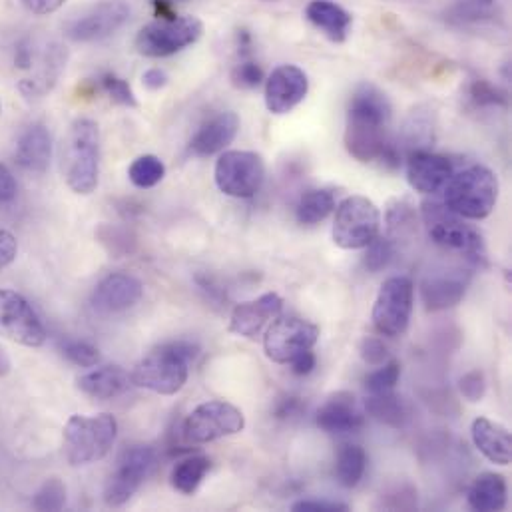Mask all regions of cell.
Returning a JSON list of instances; mask_svg holds the SVG:
<instances>
[{
	"instance_id": "obj_1",
	"label": "cell",
	"mask_w": 512,
	"mask_h": 512,
	"mask_svg": "<svg viewBox=\"0 0 512 512\" xmlns=\"http://www.w3.org/2000/svg\"><path fill=\"white\" fill-rule=\"evenodd\" d=\"M391 102L387 94L371 82L359 84L349 100L345 124V148L357 162H381L395 170L401 164V154L389 136Z\"/></svg>"
},
{
	"instance_id": "obj_2",
	"label": "cell",
	"mask_w": 512,
	"mask_h": 512,
	"mask_svg": "<svg viewBox=\"0 0 512 512\" xmlns=\"http://www.w3.org/2000/svg\"><path fill=\"white\" fill-rule=\"evenodd\" d=\"M198 347L190 341H172L152 349L132 371L136 387L158 395H176L184 389L190 363L198 357Z\"/></svg>"
},
{
	"instance_id": "obj_3",
	"label": "cell",
	"mask_w": 512,
	"mask_h": 512,
	"mask_svg": "<svg viewBox=\"0 0 512 512\" xmlns=\"http://www.w3.org/2000/svg\"><path fill=\"white\" fill-rule=\"evenodd\" d=\"M68 188L78 196H90L98 188L100 176V130L90 118L72 122L62 158Z\"/></svg>"
},
{
	"instance_id": "obj_4",
	"label": "cell",
	"mask_w": 512,
	"mask_h": 512,
	"mask_svg": "<svg viewBox=\"0 0 512 512\" xmlns=\"http://www.w3.org/2000/svg\"><path fill=\"white\" fill-rule=\"evenodd\" d=\"M421 216L429 238L443 250L465 257L473 265H487V248L483 236L457 216L443 202L425 200L421 204Z\"/></svg>"
},
{
	"instance_id": "obj_5",
	"label": "cell",
	"mask_w": 512,
	"mask_h": 512,
	"mask_svg": "<svg viewBox=\"0 0 512 512\" xmlns=\"http://www.w3.org/2000/svg\"><path fill=\"white\" fill-rule=\"evenodd\" d=\"M499 178L487 166L473 164L455 172L445 186V206L465 220H485L499 202Z\"/></svg>"
},
{
	"instance_id": "obj_6",
	"label": "cell",
	"mask_w": 512,
	"mask_h": 512,
	"mask_svg": "<svg viewBox=\"0 0 512 512\" xmlns=\"http://www.w3.org/2000/svg\"><path fill=\"white\" fill-rule=\"evenodd\" d=\"M118 421L100 413L94 417L74 415L64 427V455L72 467H84L102 461L114 447Z\"/></svg>"
},
{
	"instance_id": "obj_7",
	"label": "cell",
	"mask_w": 512,
	"mask_h": 512,
	"mask_svg": "<svg viewBox=\"0 0 512 512\" xmlns=\"http://www.w3.org/2000/svg\"><path fill=\"white\" fill-rule=\"evenodd\" d=\"M381 232V212L365 196L345 198L335 212L333 242L341 250H365Z\"/></svg>"
},
{
	"instance_id": "obj_8",
	"label": "cell",
	"mask_w": 512,
	"mask_h": 512,
	"mask_svg": "<svg viewBox=\"0 0 512 512\" xmlns=\"http://www.w3.org/2000/svg\"><path fill=\"white\" fill-rule=\"evenodd\" d=\"M204 24L196 16H168L146 24L136 36V50L148 58L172 56L200 40Z\"/></svg>"
},
{
	"instance_id": "obj_9",
	"label": "cell",
	"mask_w": 512,
	"mask_h": 512,
	"mask_svg": "<svg viewBox=\"0 0 512 512\" xmlns=\"http://www.w3.org/2000/svg\"><path fill=\"white\" fill-rule=\"evenodd\" d=\"M415 305V285L405 275L387 277L373 303V325L385 337H399L409 329Z\"/></svg>"
},
{
	"instance_id": "obj_10",
	"label": "cell",
	"mask_w": 512,
	"mask_h": 512,
	"mask_svg": "<svg viewBox=\"0 0 512 512\" xmlns=\"http://www.w3.org/2000/svg\"><path fill=\"white\" fill-rule=\"evenodd\" d=\"M156 451L148 445H132L124 449L116 461V469L104 485V503L120 509L132 501L142 483L154 471Z\"/></svg>"
},
{
	"instance_id": "obj_11",
	"label": "cell",
	"mask_w": 512,
	"mask_h": 512,
	"mask_svg": "<svg viewBox=\"0 0 512 512\" xmlns=\"http://www.w3.org/2000/svg\"><path fill=\"white\" fill-rule=\"evenodd\" d=\"M246 429L244 413L226 401H206L198 405L184 421L182 433L190 445L212 443L238 435Z\"/></svg>"
},
{
	"instance_id": "obj_12",
	"label": "cell",
	"mask_w": 512,
	"mask_h": 512,
	"mask_svg": "<svg viewBox=\"0 0 512 512\" xmlns=\"http://www.w3.org/2000/svg\"><path fill=\"white\" fill-rule=\"evenodd\" d=\"M214 180L218 190L230 198H254L265 180L263 158L248 150L222 152L214 168Z\"/></svg>"
},
{
	"instance_id": "obj_13",
	"label": "cell",
	"mask_w": 512,
	"mask_h": 512,
	"mask_svg": "<svg viewBox=\"0 0 512 512\" xmlns=\"http://www.w3.org/2000/svg\"><path fill=\"white\" fill-rule=\"evenodd\" d=\"M319 341V327L301 317H277L269 323L263 349L267 359L279 365H289L297 355L309 351Z\"/></svg>"
},
{
	"instance_id": "obj_14",
	"label": "cell",
	"mask_w": 512,
	"mask_h": 512,
	"mask_svg": "<svg viewBox=\"0 0 512 512\" xmlns=\"http://www.w3.org/2000/svg\"><path fill=\"white\" fill-rule=\"evenodd\" d=\"M0 335L24 347H40L46 341L38 313L12 289H0Z\"/></svg>"
},
{
	"instance_id": "obj_15",
	"label": "cell",
	"mask_w": 512,
	"mask_h": 512,
	"mask_svg": "<svg viewBox=\"0 0 512 512\" xmlns=\"http://www.w3.org/2000/svg\"><path fill=\"white\" fill-rule=\"evenodd\" d=\"M130 18L124 0H102L66 22L64 32L74 42H98L120 30Z\"/></svg>"
},
{
	"instance_id": "obj_16",
	"label": "cell",
	"mask_w": 512,
	"mask_h": 512,
	"mask_svg": "<svg viewBox=\"0 0 512 512\" xmlns=\"http://www.w3.org/2000/svg\"><path fill=\"white\" fill-rule=\"evenodd\" d=\"M307 92V74L295 64H281L265 80V106L271 114L281 116L297 108L305 100Z\"/></svg>"
},
{
	"instance_id": "obj_17",
	"label": "cell",
	"mask_w": 512,
	"mask_h": 512,
	"mask_svg": "<svg viewBox=\"0 0 512 512\" xmlns=\"http://www.w3.org/2000/svg\"><path fill=\"white\" fill-rule=\"evenodd\" d=\"M144 295V283L132 273H110L98 281L90 305L100 315H114L132 309Z\"/></svg>"
},
{
	"instance_id": "obj_18",
	"label": "cell",
	"mask_w": 512,
	"mask_h": 512,
	"mask_svg": "<svg viewBox=\"0 0 512 512\" xmlns=\"http://www.w3.org/2000/svg\"><path fill=\"white\" fill-rule=\"evenodd\" d=\"M365 409L349 391L331 393L315 415V423L323 433L347 435L357 433L365 425Z\"/></svg>"
},
{
	"instance_id": "obj_19",
	"label": "cell",
	"mask_w": 512,
	"mask_h": 512,
	"mask_svg": "<svg viewBox=\"0 0 512 512\" xmlns=\"http://www.w3.org/2000/svg\"><path fill=\"white\" fill-rule=\"evenodd\" d=\"M455 166L447 156L435 154L433 150H417L407 154V180L415 192L437 194L443 192Z\"/></svg>"
},
{
	"instance_id": "obj_20",
	"label": "cell",
	"mask_w": 512,
	"mask_h": 512,
	"mask_svg": "<svg viewBox=\"0 0 512 512\" xmlns=\"http://www.w3.org/2000/svg\"><path fill=\"white\" fill-rule=\"evenodd\" d=\"M64 66H66V50L60 44L52 42L42 46L40 50H36L34 46L32 60L28 66L30 76L20 80V92L28 98H40L48 94L58 82Z\"/></svg>"
},
{
	"instance_id": "obj_21",
	"label": "cell",
	"mask_w": 512,
	"mask_h": 512,
	"mask_svg": "<svg viewBox=\"0 0 512 512\" xmlns=\"http://www.w3.org/2000/svg\"><path fill=\"white\" fill-rule=\"evenodd\" d=\"M281 309L283 299L273 291L263 293L252 301H244L232 311L230 331L246 339H257L261 331L281 315Z\"/></svg>"
},
{
	"instance_id": "obj_22",
	"label": "cell",
	"mask_w": 512,
	"mask_h": 512,
	"mask_svg": "<svg viewBox=\"0 0 512 512\" xmlns=\"http://www.w3.org/2000/svg\"><path fill=\"white\" fill-rule=\"evenodd\" d=\"M240 118L236 112H220L200 126L188 144V150L196 158H208L222 154L238 136Z\"/></svg>"
},
{
	"instance_id": "obj_23",
	"label": "cell",
	"mask_w": 512,
	"mask_h": 512,
	"mask_svg": "<svg viewBox=\"0 0 512 512\" xmlns=\"http://www.w3.org/2000/svg\"><path fill=\"white\" fill-rule=\"evenodd\" d=\"M76 385L84 395L106 401L126 393L134 383L132 373H128L120 365H104L80 375L76 379Z\"/></svg>"
},
{
	"instance_id": "obj_24",
	"label": "cell",
	"mask_w": 512,
	"mask_h": 512,
	"mask_svg": "<svg viewBox=\"0 0 512 512\" xmlns=\"http://www.w3.org/2000/svg\"><path fill=\"white\" fill-rule=\"evenodd\" d=\"M52 160V138L44 124H30L18 138L16 162L28 172L42 174L48 170Z\"/></svg>"
},
{
	"instance_id": "obj_25",
	"label": "cell",
	"mask_w": 512,
	"mask_h": 512,
	"mask_svg": "<svg viewBox=\"0 0 512 512\" xmlns=\"http://www.w3.org/2000/svg\"><path fill=\"white\" fill-rule=\"evenodd\" d=\"M473 443L475 447L495 465H509L512 459V437L507 427L479 417L473 421Z\"/></svg>"
},
{
	"instance_id": "obj_26",
	"label": "cell",
	"mask_w": 512,
	"mask_h": 512,
	"mask_svg": "<svg viewBox=\"0 0 512 512\" xmlns=\"http://www.w3.org/2000/svg\"><path fill=\"white\" fill-rule=\"evenodd\" d=\"M467 279L461 273H433L423 281L421 293L429 311H443L463 301Z\"/></svg>"
},
{
	"instance_id": "obj_27",
	"label": "cell",
	"mask_w": 512,
	"mask_h": 512,
	"mask_svg": "<svg viewBox=\"0 0 512 512\" xmlns=\"http://www.w3.org/2000/svg\"><path fill=\"white\" fill-rule=\"evenodd\" d=\"M305 16L317 30H321L331 42H337V44L347 40L349 28L353 24L351 14L343 6L331 0L309 2L305 8Z\"/></svg>"
},
{
	"instance_id": "obj_28",
	"label": "cell",
	"mask_w": 512,
	"mask_h": 512,
	"mask_svg": "<svg viewBox=\"0 0 512 512\" xmlns=\"http://www.w3.org/2000/svg\"><path fill=\"white\" fill-rule=\"evenodd\" d=\"M435 142V114L429 106H417L411 110L403 124L401 144L397 142V150H405L407 154L417 150H431Z\"/></svg>"
},
{
	"instance_id": "obj_29",
	"label": "cell",
	"mask_w": 512,
	"mask_h": 512,
	"mask_svg": "<svg viewBox=\"0 0 512 512\" xmlns=\"http://www.w3.org/2000/svg\"><path fill=\"white\" fill-rule=\"evenodd\" d=\"M469 505L473 511L499 512L507 509L509 487L503 475L483 473L479 475L469 489Z\"/></svg>"
},
{
	"instance_id": "obj_30",
	"label": "cell",
	"mask_w": 512,
	"mask_h": 512,
	"mask_svg": "<svg viewBox=\"0 0 512 512\" xmlns=\"http://www.w3.org/2000/svg\"><path fill=\"white\" fill-rule=\"evenodd\" d=\"M363 409H365L367 415H371L379 423H383L387 427H393V429L405 427V423L409 419L407 403L395 391L369 393V397L365 399Z\"/></svg>"
},
{
	"instance_id": "obj_31",
	"label": "cell",
	"mask_w": 512,
	"mask_h": 512,
	"mask_svg": "<svg viewBox=\"0 0 512 512\" xmlns=\"http://www.w3.org/2000/svg\"><path fill=\"white\" fill-rule=\"evenodd\" d=\"M335 206H337V200L333 190H327V188L307 190L297 202L295 218L301 226H317L335 212Z\"/></svg>"
},
{
	"instance_id": "obj_32",
	"label": "cell",
	"mask_w": 512,
	"mask_h": 512,
	"mask_svg": "<svg viewBox=\"0 0 512 512\" xmlns=\"http://www.w3.org/2000/svg\"><path fill=\"white\" fill-rule=\"evenodd\" d=\"M367 471V453L359 445H343L335 457V479L345 489H355Z\"/></svg>"
},
{
	"instance_id": "obj_33",
	"label": "cell",
	"mask_w": 512,
	"mask_h": 512,
	"mask_svg": "<svg viewBox=\"0 0 512 512\" xmlns=\"http://www.w3.org/2000/svg\"><path fill=\"white\" fill-rule=\"evenodd\" d=\"M212 469V461L204 455H194L180 461L172 471V487L182 495H194L208 471Z\"/></svg>"
},
{
	"instance_id": "obj_34",
	"label": "cell",
	"mask_w": 512,
	"mask_h": 512,
	"mask_svg": "<svg viewBox=\"0 0 512 512\" xmlns=\"http://www.w3.org/2000/svg\"><path fill=\"white\" fill-rule=\"evenodd\" d=\"M166 176V166L158 156L152 154H144L140 158H136L130 168H128V178L130 182L140 188V190H148L158 186Z\"/></svg>"
},
{
	"instance_id": "obj_35",
	"label": "cell",
	"mask_w": 512,
	"mask_h": 512,
	"mask_svg": "<svg viewBox=\"0 0 512 512\" xmlns=\"http://www.w3.org/2000/svg\"><path fill=\"white\" fill-rule=\"evenodd\" d=\"M387 230L393 242L409 238L417 230V214L407 200H393L387 206Z\"/></svg>"
},
{
	"instance_id": "obj_36",
	"label": "cell",
	"mask_w": 512,
	"mask_h": 512,
	"mask_svg": "<svg viewBox=\"0 0 512 512\" xmlns=\"http://www.w3.org/2000/svg\"><path fill=\"white\" fill-rule=\"evenodd\" d=\"M36 511H62L66 507V487L60 479H46L32 499Z\"/></svg>"
},
{
	"instance_id": "obj_37",
	"label": "cell",
	"mask_w": 512,
	"mask_h": 512,
	"mask_svg": "<svg viewBox=\"0 0 512 512\" xmlns=\"http://www.w3.org/2000/svg\"><path fill=\"white\" fill-rule=\"evenodd\" d=\"M399 379H401V363L395 359H387L383 365H379V369H375L365 377V389L367 393L395 391Z\"/></svg>"
},
{
	"instance_id": "obj_38",
	"label": "cell",
	"mask_w": 512,
	"mask_h": 512,
	"mask_svg": "<svg viewBox=\"0 0 512 512\" xmlns=\"http://www.w3.org/2000/svg\"><path fill=\"white\" fill-rule=\"evenodd\" d=\"M98 240L114 257L128 256L136 248L134 236L128 230L116 226H102L98 230Z\"/></svg>"
},
{
	"instance_id": "obj_39",
	"label": "cell",
	"mask_w": 512,
	"mask_h": 512,
	"mask_svg": "<svg viewBox=\"0 0 512 512\" xmlns=\"http://www.w3.org/2000/svg\"><path fill=\"white\" fill-rule=\"evenodd\" d=\"M62 355L78 367H96L100 363V351L88 341L68 339L62 343Z\"/></svg>"
},
{
	"instance_id": "obj_40",
	"label": "cell",
	"mask_w": 512,
	"mask_h": 512,
	"mask_svg": "<svg viewBox=\"0 0 512 512\" xmlns=\"http://www.w3.org/2000/svg\"><path fill=\"white\" fill-rule=\"evenodd\" d=\"M365 250H367L365 267L371 273H377V271L385 269L391 263V259L395 256V242L391 238L377 236Z\"/></svg>"
},
{
	"instance_id": "obj_41",
	"label": "cell",
	"mask_w": 512,
	"mask_h": 512,
	"mask_svg": "<svg viewBox=\"0 0 512 512\" xmlns=\"http://www.w3.org/2000/svg\"><path fill=\"white\" fill-rule=\"evenodd\" d=\"M100 86L102 90L110 96V100H114L120 106H128V108H136L138 100L134 96V90L130 88V84L122 78H118L116 74H104L100 78Z\"/></svg>"
},
{
	"instance_id": "obj_42",
	"label": "cell",
	"mask_w": 512,
	"mask_h": 512,
	"mask_svg": "<svg viewBox=\"0 0 512 512\" xmlns=\"http://www.w3.org/2000/svg\"><path fill=\"white\" fill-rule=\"evenodd\" d=\"M232 82L236 88L254 90L263 82V70L256 60H252V56L242 58L232 70Z\"/></svg>"
},
{
	"instance_id": "obj_43",
	"label": "cell",
	"mask_w": 512,
	"mask_h": 512,
	"mask_svg": "<svg viewBox=\"0 0 512 512\" xmlns=\"http://www.w3.org/2000/svg\"><path fill=\"white\" fill-rule=\"evenodd\" d=\"M469 96H471V100L475 102V106H483V108L507 106V96H505L497 86H493V84L487 82V80H475V82L471 84Z\"/></svg>"
},
{
	"instance_id": "obj_44",
	"label": "cell",
	"mask_w": 512,
	"mask_h": 512,
	"mask_svg": "<svg viewBox=\"0 0 512 512\" xmlns=\"http://www.w3.org/2000/svg\"><path fill=\"white\" fill-rule=\"evenodd\" d=\"M459 389H461V395L471 401V403H479L483 401L485 393H487V379L483 375V371L479 369H473L469 373H465L459 381Z\"/></svg>"
},
{
	"instance_id": "obj_45",
	"label": "cell",
	"mask_w": 512,
	"mask_h": 512,
	"mask_svg": "<svg viewBox=\"0 0 512 512\" xmlns=\"http://www.w3.org/2000/svg\"><path fill=\"white\" fill-rule=\"evenodd\" d=\"M359 353L363 361L371 367H379L389 359V349L379 337H365L359 345Z\"/></svg>"
},
{
	"instance_id": "obj_46",
	"label": "cell",
	"mask_w": 512,
	"mask_h": 512,
	"mask_svg": "<svg viewBox=\"0 0 512 512\" xmlns=\"http://www.w3.org/2000/svg\"><path fill=\"white\" fill-rule=\"evenodd\" d=\"M291 511L345 512L349 511V505H345V503H333V501H297V503L291 505Z\"/></svg>"
},
{
	"instance_id": "obj_47",
	"label": "cell",
	"mask_w": 512,
	"mask_h": 512,
	"mask_svg": "<svg viewBox=\"0 0 512 512\" xmlns=\"http://www.w3.org/2000/svg\"><path fill=\"white\" fill-rule=\"evenodd\" d=\"M18 254V242L10 232L0 230V269L8 267Z\"/></svg>"
},
{
	"instance_id": "obj_48",
	"label": "cell",
	"mask_w": 512,
	"mask_h": 512,
	"mask_svg": "<svg viewBox=\"0 0 512 512\" xmlns=\"http://www.w3.org/2000/svg\"><path fill=\"white\" fill-rule=\"evenodd\" d=\"M16 198V180L12 172L0 164V204H8Z\"/></svg>"
},
{
	"instance_id": "obj_49",
	"label": "cell",
	"mask_w": 512,
	"mask_h": 512,
	"mask_svg": "<svg viewBox=\"0 0 512 512\" xmlns=\"http://www.w3.org/2000/svg\"><path fill=\"white\" fill-rule=\"evenodd\" d=\"M289 365H291V371L295 375H309L315 369V365H317V357H315L313 349H309V351L297 355Z\"/></svg>"
},
{
	"instance_id": "obj_50",
	"label": "cell",
	"mask_w": 512,
	"mask_h": 512,
	"mask_svg": "<svg viewBox=\"0 0 512 512\" xmlns=\"http://www.w3.org/2000/svg\"><path fill=\"white\" fill-rule=\"evenodd\" d=\"M303 409L301 401L297 397H283L277 405H275V417L277 419H291L295 415H299Z\"/></svg>"
},
{
	"instance_id": "obj_51",
	"label": "cell",
	"mask_w": 512,
	"mask_h": 512,
	"mask_svg": "<svg viewBox=\"0 0 512 512\" xmlns=\"http://www.w3.org/2000/svg\"><path fill=\"white\" fill-rule=\"evenodd\" d=\"M142 80H144V86L148 90H160V88H164L168 84V74L164 70H160V68H150V70L144 72Z\"/></svg>"
},
{
	"instance_id": "obj_52",
	"label": "cell",
	"mask_w": 512,
	"mask_h": 512,
	"mask_svg": "<svg viewBox=\"0 0 512 512\" xmlns=\"http://www.w3.org/2000/svg\"><path fill=\"white\" fill-rule=\"evenodd\" d=\"M22 2L34 14H50L58 10L66 0H22Z\"/></svg>"
},
{
	"instance_id": "obj_53",
	"label": "cell",
	"mask_w": 512,
	"mask_h": 512,
	"mask_svg": "<svg viewBox=\"0 0 512 512\" xmlns=\"http://www.w3.org/2000/svg\"><path fill=\"white\" fill-rule=\"evenodd\" d=\"M10 371H12V361H10L8 353H6V349L0 345V377L10 375Z\"/></svg>"
},
{
	"instance_id": "obj_54",
	"label": "cell",
	"mask_w": 512,
	"mask_h": 512,
	"mask_svg": "<svg viewBox=\"0 0 512 512\" xmlns=\"http://www.w3.org/2000/svg\"><path fill=\"white\" fill-rule=\"evenodd\" d=\"M477 2H481V4H491L493 0H477Z\"/></svg>"
}]
</instances>
